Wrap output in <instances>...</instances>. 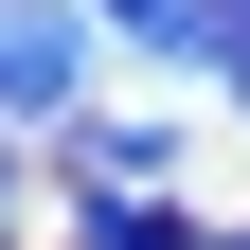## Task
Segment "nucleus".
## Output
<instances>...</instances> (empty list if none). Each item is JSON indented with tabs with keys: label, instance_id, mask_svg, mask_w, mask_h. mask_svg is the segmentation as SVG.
I'll use <instances>...</instances> for the list:
<instances>
[{
	"label": "nucleus",
	"instance_id": "2",
	"mask_svg": "<svg viewBox=\"0 0 250 250\" xmlns=\"http://www.w3.org/2000/svg\"><path fill=\"white\" fill-rule=\"evenodd\" d=\"M161 161H179V125H143V107L125 125H72V179L89 197H161Z\"/></svg>",
	"mask_w": 250,
	"mask_h": 250
},
{
	"label": "nucleus",
	"instance_id": "3",
	"mask_svg": "<svg viewBox=\"0 0 250 250\" xmlns=\"http://www.w3.org/2000/svg\"><path fill=\"white\" fill-rule=\"evenodd\" d=\"M89 36L161 54V72H214V18H197V0H89Z\"/></svg>",
	"mask_w": 250,
	"mask_h": 250
},
{
	"label": "nucleus",
	"instance_id": "5",
	"mask_svg": "<svg viewBox=\"0 0 250 250\" xmlns=\"http://www.w3.org/2000/svg\"><path fill=\"white\" fill-rule=\"evenodd\" d=\"M0 197H18V161H0Z\"/></svg>",
	"mask_w": 250,
	"mask_h": 250
},
{
	"label": "nucleus",
	"instance_id": "1",
	"mask_svg": "<svg viewBox=\"0 0 250 250\" xmlns=\"http://www.w3.org/2000/svg\"><path fill=\"white\" fill-rule=\"evenodd\" d=\"M89 107V0H0V125Z\"/></svg>",
	"mask_w": 250,
	"mask_h": 250
},
{
	"label": "nucleus",
	"instance_id": "4",
	"mask_svg": "<svg viewBox=\"0 0 250 250\" xmlns=\"http://www.w3.org/2000/svg\"><path fill=\"white\" fill-rule=\"evenodd\" d=\"M197 250H250V232H197Z\"/></svg>",
	"mask_w": 250,
	"mask_h": 250
}]
</instances>
